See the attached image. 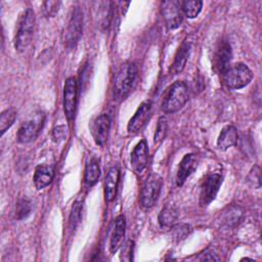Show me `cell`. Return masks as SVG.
<instances>
[{"label":"cell","mask_w":262,"mask_h":262,"mask_svg":"<svg viewBox=\"0 0 262 262\" xmlns=\"http://www.w3.org/2000/svg\"><path fill=\"white\" fill-rule=\"evenodd\" d=\"M138 69L133 62H126L120 67L114 78V97L118 101L124 100L130 93L136 80Z\"/></svg>","instance_id":"1"},{"label":"cell","mask_w":262,"mask_h":262,"mask_svg":"<svg viewBox=\"0 0 262 262\" xmlns=\"http://www.w3.org/2000/svg\"><path fill=\"white\" fill-rule=\"evenodd\" d=\"M35 27V13L33 9L28 8L20 15L14 36V47L18 52H24L31 43Z\"/></svg>","instance_id":"2"},{"label":"cell","mask_w":262,"mask_h":262,"mask_svg":"<svg viewBox=\"0 0 262 262\" xmlns=\"http://www.w3.org/2000/svg\"><path fill=\"white\" fill-rule=\"evenodd\" d=\"M188 100L187 85L183 81L174 82L167 90L162 103V110L166 114L181 110Z\"/></svg>","instance_id":"3"},{"label":"cell","mask_w":262,"mask_h":262,"mask_svg":"<svg viewBox=\"0 0 262 262\" xmlns=\"http://www.w3.org/2000/svg\"><path fill=\"white\" fill-rule=\"evenodd\" d=\"M226 86L230 89H241L246 87L253 79V73L248 66L237 62L229 67L223 74Z\"/></svg>","instance_id":"4"},{"label":"cell","mask_w":262,"mask_h":262,"mask_svg":"<svg viewBox=\"0 0 262 262\" xmlns=\"http://www.w3.org/2000/svg\"><path fill=\"white\" fill-rule=\"evenodd\" d=\"M163 180L156 173L150 174L144 181L140 191V205L143 209H150L158 200L161 192Z\"/></svg>","instance_id":"5"},{"label":"cell","mask_w":262,"mask_h":262,"mask_svg":"<svg viewBox=\"0 0 262 262\" xmlns=\"http://www.w3.org/2000/svg\"><path fill=\"white\" fill-rule=\"evenodd\" d=\"M44 120V114L38 112L32 119L24 122L17 132V141L20 143H28L35 140L43 127Z\"/></svg>","instance_id":"6"},{"label":"cell","mask_w":262,"mask_h":262,"mask_svg":"<svg viewBox=\"0 0 262 262\" xmlns=\"http://www.w3.org/2000/svg\"><path fill=\"white\" fill-rule=\"evenodd\" d=\"M83 29V17L82 11L78 6L73 7L71 18L69 21L67 36H66V46L69 49H73L78 44Z\"/></svg>","instance_id":"7"},{"label":"cell","mask_w":262,"mask_h":262,"mask_svg":"<svg viewBox=\"0 0 262 262\" xmlns=\"http://www.w3.org/2000/svg\"><path fill=\"white\" fill-rule=\"evenodd\" d=\"M221 183L222 177L220 174L213 173L206 176L202 182L200 191V204L202 206L209 205L215 199Z\"/></svg>","instance_id":"8"},{"label":"cell","mask_w":262,"mask_h":262,"mask_svg":"<svg viewBox=\"0 0 262 262\" xmlns=\"http://www.w3.org/2000/svg\"><path fill=\"white\" fill-rule=\"evenodd\" d=\"M77 103V81L74 77L66 80L63 87V111L69 121L75 117Z\"/></svg>","instance_id":"9"},{"label":"cell","mask_w":262,"mask_h":262,"mask_svg":"<svg viewBox=\"0 0 262 262\" xmlns=\"http://www.w3.org/2000/svg\"><path fill=\"white\" fill-rule=\"evenodd\" d=\"M151 101L145 100L140 103L138 108L136 110L133 117L129 120L127 125V130L129 133H136L138 132L147 122L151 114Z\"/></svg>","instance_id":"10"},{"label":"cell","mask_w":262,"mask_h":262,"mask_svg":"<svg viewBox=\"0 0 262 262\" xmlns=\"http://www.w3.org/2000/svg\"><path fill=\"white\" fill-rule=\"evenodd\" d=\"M162 13L167 27L170 30L177 29L182 23V12L178 1H164Z\"/></svg>","instance_id":"11"},{"label":"cell","mask_w":262,"mask_h":262,"mask_svg":"<svg viewBox=\"0 0 262 262\" xmlns=\"http://www.w3.org/2000/svg\"><path fill=\"white\" fill-rule=\"evenodd\" d=\"M148 161V149L147 143L144 139L140 140L133 148L130 157V163L135 173L142 172L147 165Z\"/></svg>","instance_id":"12"},{"label":"cell","mask_w":262,"mask_h":262,"mask_svg":"<svg viewBox=\"0 0 262 262\" xmlns=\"http://www.w3.org/2000/svg\"><path fill=\"white\" fill-rule=\"evenodd\" d=\"M199 164V158L194 154L185 155L181 162L179 163L177 174H176V183L178 186L183 185L185 180L193 173Z\"/></svg>","instance_id":"13"},{"label":"cell","mask_w":262,"mask_h":262,"mask_svg":"<svg viewBox=\"0 0 262 262\" xmlns=\"http://www.w3.org/2000/svg\"><path fill=\"white\" fill-rule=\"evenodd\" d=\"M231 60V47L230 44L223 40L216 47L214 54V67L218 73L222 75L229 68V63Z\"/></svg>","instance_id":"14"},{"label":"cell","mask_w":262,"mask_h":262,"mask_svg":"<svg viewBox=\"0 0 262 262\" xmlns=\"http://www.w3.org/2000/svg\"><path fill=\"white\" fill-rule=\"evenodd\" d=\"M111 127V119L107 115L102 114L98 116L92 124V136L97 145L102 146L108 135V130Z\"/></svg>","instance_id":"15"},{"label":"cell","mask_w":262,"mask_h":262,"mask_svg":"<svg viewBox=\"0 0 262 262\" xmlns=\"http://www.w3.org/2000/svg\"><path fill=\"white\" fill-rule=\"evenodd\" d=\"M190 47H191V44L187 40H184L181 43V45L176 51L174 60L170 67V73L172 75H177L184 70L190 53Z\"/></svg>","instance_id":"16"},{"label":"cell","mask_w":262,"mask_h":262,"mask_svg":"<svg viewBox=\"0 0 262 262\" xmlns=\"http://www.w3.org/2000/svg\"><path fill=\"white\" fill-rule=\"evenodd\" d=\"M126 231V222L124 215H119L115 219L113 232L111 235V242H110V249L112 253H116L122 246L123 239L125 236Z\"/></svg>","instance_id":"17"},{"label":"cell","mask_w":262,"mask_h":262,"mask_svg":"<svg viewBox=\"0 0 262 262\" xmlns=\"http://www.w3.org/2000/svg\"><path fill=\"white\" fill-rule=\"evenodd\" d=\"M120 178V170L118 166H113L104 179V199L106 202H112L116 198L117 187Z\"/></svg>","instance_id":"18"},{"label":"cell","mask_w":262,"mask_h":262,"mask_svg":"<svg viewBox=\"0 0 262 262\" xmlns=\"http://www.w3.org/2000/svg\"><path fill=\"white\" fill-rule=\"evenodd\" d=\"M54 177V168L49 165H40L35 169L34 184L37 189H43L49 185Z\"/></svg>","instance_id":"19"},{"label":"cell","mask_w":262,"mask_h":262,"mask_svg":"<svg viewBox=\"0 0 262 262\" xmlns=\"http://www.w3.org/2000/svg\"><path fill=\"white\" fill-rule=\"evenodd\" d=\"M237 139H238V134H237L236 128L232 125L225 126L221 130L218 136L217 146L221 150H226L229 147L235 145L237 142Z\"/></svg>","instance_id":"20"},{"label":"cell","mask_w":262,"mask_h":262,"mask_svg":"<svg viewBox=\"0 0 262 262\" xmlns=\"http://www.w3.org/2000/svg\"><path fill=\"white\" fill-rule=\"evenodd\" d=\"M178 219V212L173 207H165L159 214V224L162 228H172Z\"/></svg>","instance_id":"21"},{"label":"cell","mask_w":262,"mask_h":262,"mask_svg":"<svg viewBox=\"0 0 262 262\" xmlns=\"http://www.w3.org/2000/svg\"><path fill=\"white\" fill-rule=\"evenodd\" d=\"M100 176V169L98 162L95 159L90 160L85 167V174H84V181L88 186L94 185Z\"/></svg>","instance_id":"22"},{"label":"cell","mask_w":262,"mask_h":262,"mask_svg":"<svg viewBox=\"0 0 262 262\" xmlns=\"http://www.w3.org/2000/svg\"><path fill=\"white\" fill-rule=\"evenodd\" d=\"M203 7V2L200 0H186L181 3V9L183 10L184 14L189 17L193 18L199 15Z\"/></svg>","instance_id":"23"},{"label":"cell","mask_w":262,"mask_h":262,"mask_svg":"<svg viewBox=\"0 0 262 262\" xmlns=\"http://www.w3.org/2000/svg\"><path fill=\"white\" fill-rule=\"evenodd\" d=\"M16 118V112L13 108H6L0 115V132L1 135L5 133V131L12 126Z\"/></svg>","instance_id":"24"},{"label":"cell","mask_w":262,"mask_h":262,"mask_svg":"<svg viewBox=\"0 0 262 262\" xmlns=\"http://www.w3.org/2000/svg\"><path fill=\"white\" fill-rule=\"evenodd\" d=\"M82 209H83V203L81 201H76L72 206L71 213H70V219H69L70 228L72 230H75L81 221Z\"/></svg>","instance_id":"25"},{"label":"cell","mask_w":262,"mask_h":262,"mask_svg":"<svg viewBox=\"0 0 262 262\" xmlns=\"http://www.w3.org/2000/svg\"><path fill=\"white\" fill-rule=\"evenodd\" d=\"M32 211V204L28 199H20L15 207V218L23 220L27 218Z\"/></svg>","instance_id":"26"},{"label":"cell","mask_w":262,"mask_h":262,"mask_svg":"<svg viewBox=\"0 0 262 262\" xmlns=\"http://www.w3.org/2000/svg\"><path fill=\"white\" fill-rule=\"evenodd\" d=\"M167 131H168L167 120H166V118L161 117L158 121L156 133H155V136H154L155 143H161L165 139V137L167 135Z\"/></svg>","instance_id":"27"},{"label":"cell","mask_w":262,"mask_h":262,"mask_svg":"<svg viewBox=\"0 0 262 262\" xmlns=\"http://www.w3.org/2000/svg\"><path fill=\"white\" fill-rule=\"evenodd\" d=\"M171 229H172L174 238L176 241H181L185 238L191 231V227L188 224H184V223L175 224Z\"/></svg>","instance_id":"28"},{"label":"cell","mask_w":262,"mask_h":262,"mask_svg":"<svg viewBox=\"0 0 262 262\" xmlns=\"http://www.w3.org/2000/svg\"><path fill=\"white\" fill-rule=\"evenodd\" d=\"M59 5V1H45L42 4V12L46 17L54 16L58 11Z\"/></svg>","instance_id":"29"},{"label":"cell","mask_w":262,"mask_h":262,"mask_svg":"<svg viewBox=\"0 0 262 262\" xmlns=\"http://www.w3.org/2000/svg\"><path fill=\"white\" fill-rule=\"evenodd\" d=\"M242 217V211L239 210V208L237 207H232L228 210V212L225 214V218H224V222L227 225H234L236 224L239 219Z\"/></svg>","instance_id":"30"},{"label":"cell","mask_w":262,"mask_h":262,"mask_svg":"<svg viewBox=\"0 0 262 262\" xmlns=\"http://www.w3.org/2000/svg\"><path fill=\"white\" fill-rule=\"evenodd\" d=\"M248 182L254 187L259 188L261 186V175H260V168L258 166H254L250 171L248 176Z\"/></svg>","instance_id":"31"},{"label":"cell","mask_w":262,"mask_h":262,"mask_svg":"<svg viewBox=\"0 0 262 262\" xmlns=\"http://www.w3.org/2000/svg\"><path fill=\"white\" fill-rule=\"evenodd\" d=\"M133 251H134V243L133 241H128L122 249L121 260L123 261H132L133 260Z\"/></svg>","instance_id":"32"},{"label":"cell","mask_w":262,"mask_h":262,"mask_svg":"<svg viewBox=\"0 0 262 262\" xmlns=\"http://www.w3.org/2000/svg\"><path fill=\"white\" fill-rule=\"evenodd\" d=\"M199 260L201 261H219V258L216 256V254H214L213 251L211 250H205L202 254H201V257L198 258Z\"/></svg>","instance_id":"33"},{"label":"cell","mask_w":262,"mask_h":262,"mask_svg":"<svg viewBox=\"0 0 262 262\" xmlns=\"http://www.w3.org/2000/svg\"><path fill=\"white\" fill-rule=\"evenodd\" d=\"M66 135V129L64 126H58L53 129V138L54 140H58L63 138Z\"/></svg>","instance_id":"34"}]
</instances>
